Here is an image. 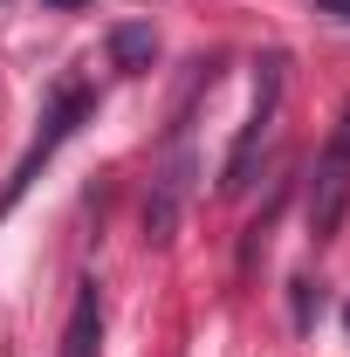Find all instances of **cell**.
Here are the masks:
<instances>
[{
  "mask_svg": "<svg viewBox=\"0 0 350 357\" xmlns=\"http://www.w3.org/2000/svg\"><path fill=\"white\" fill-rule=\"evenodd\" d=\"M89 110H96V96H89V89H62V96L48 103V117H42V131H35V144L21 151V165H14L7 192H0V213H7V206H14V199H21L28 185H35V172H42L48 158H55V144H62V137L76 131V124H83Z\"/></svg>",
  "mask_w": 350,
  "mask_h": 357,
  "instance_id": "7a4b0ae2",
  "label": "cell"
},
{
  "mask_svg": "<svg viewBox=\"0 0 350 357\" xmlns=\"http://www.w3.org/2000/svg\"><path fill=\"white\" fill-rule=\"evenodd\" d=\"M185 192H192V151L178 144V151H172V165L158 172V192L144 199V241H151V248H165V241H172V227H178V206H185Z\"/></svg>",
  "mask_w": 350,
  "mask_h": 357,
  "instance_id": "3957f363",
  "label": "cell"
},
{
  "mask_svg": "<svg viewBox=\"0 0 350 357\" xmlns=\"http://www.w3.org/2000/svg\"><path fill=\"white\" fill-rule=\"evenodd\" d=\"M110 55H117V69H151V55H158V35L144 28V21H124V28H110Z\"/></svg>",
  "mask_w": 350,
  "mask_h": 357,
  "instance_id": "8992f818",
  "label": "cell"
},
{
  "mask_svg": "<svg viewBox=\"0 0 350 357\" xmlns=\"http://www.w3.org/2000/svg\"><path fill=\"white\" fill-rule=\"evenodd\" d=\"M48 7H83V0H48Z\"/></svg>",
  "mask_w": 350,
  "mask_h": 357,
  "instance_id": "9c48e42d",
  "label": "cell"
},
{
  "mask_svg": "<svg viewBox=\"0 0 350 357\" xmlns=\"http://www.w3.org/2000/svg\"><path fill=\"white\" fill-rule=\"evenodd\" d=\"M323 7H330V14H344V21H350V0H323Z\"/></svg>",
  "mask_w": 350,
  "mask_h": 357,
  "instance_id": "ba28073f",
  "label": "cell"
},
{
  "mask_svg": "<svg viewBox=\"0 0 350 357\" xmlns=\"http://www.w3.org/2000/svg\"><path fill=\"white\" fill-rule=\"evenodd\" d=\"M96 344H103V303H96V282H83L69 330H62V357H96Z\"/></svg>",
  "mask_w": 350,
  "mask_h": 357,
  "instance_id": "277c9868",
  "label": "cell"
},
{
  "mask_svg": "<svg viewBox=\"0 0 350 357\" xmlns=\"http://www.w3.org/2000/svg\"><path fill=\"white\" fill-rule=\"evenodd\" d=\"M330 158H344V165H350V110H344V131H337V144H330Z\"/></svg>",
  "mask_w": 350,
  "mask_h": 357,
  "instance_id": "52a82bcc",
  "label": "cell"
},
{
  "mask_svg": "<svg viewBox=\"0 0 350 357\" xmlns=\"http://www.w3.org/2000/svg\"><path fill=\"white\" fill-rule=\"evenodd\" d=\"M323 199H316V206H309V234H316V241H330V234H337V220H344V199H350V165L344 158H323Z\"/></svg>",
  "mask_w": 350,
  "mask_h": 357,
  "instance_id": "5b68a950",
  "label": "cell"
},
{
  "mask_svg": "<svg viewBox=\"0 0 350 357\" xmlns=\"http://www.w3.org/2000/svg\"><path fill=\"white\" fill-rule=\"evenodd\" d=\"M282 55H268L261 62V83H254V110H248V124H241V137H234V151H227V172H220V192H241L248 185V172H254V151L268 144V131H275V110H282Z\"/></svg>",
  "mask_w": 350,
  "mask_h": 357,
  "instance_id": "6da1fadb",
  "label": "cell"
}]
</instances>
